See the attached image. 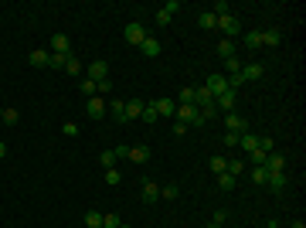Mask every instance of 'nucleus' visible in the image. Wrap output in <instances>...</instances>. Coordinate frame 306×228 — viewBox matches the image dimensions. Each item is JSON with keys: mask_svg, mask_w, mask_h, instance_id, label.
Returning a JSON list of instances; mask_svg holds the SVG:
<instances>
[{"mask_svg": "<svg viewBox=\"0 0 306 228\" xmlns=\"http://www.w3.org/2000/svg\"><path fill=\"white\" fill-rule=\"evenodd\" d=\"M174 116H177V123H184V126H187V123H191V126H204L201 123V109H197L194 103L177 106V113H174Z\"/></svg>", "mask_w": 306, "mask_h": 228, "instance_id": "1", "label": "nucleus"}, {"mask_svg": "<svg viewBox=\"0 0 306 228\" xmlns=\"http://www.w3.org/2000/svg\"><path fill=\"white\" fill-rule=\"evenodd\" d=\"M218 31L231 41V38H238L242 35V21H238L235 14H225V17H218Z\"/></svg>", "mask_w": 306, "mask_h": 228, "instance_id": "2", "label": "nucleus"}, {"mask_svg": "<svg viewBox=\"0 0 306 228\" xmlns=\"http://www.w3.org/2000/svg\"><path fill=\"white\" fill-rule=\"evenodd\" d=\"M85 79H92V82H106V79H109V61L95 58L92 65H85Z\"/></svg>", "mask_w": 306, "mask_h": 228, "instance_id": "3", "label": "nucleus"}, {"mask_svg": "<svg viewBox=\"0 0 306 228\" xmlns=\"http://www.w3.org/2000/svg\"><path fill=\"white\" fill-rule=\"evenodd\" d=\"M123 38L129 41V45H143V38H147V27H143L140 21H133V24H126Z\"/></svg>", "mask_w": 306, "mask_h": 228, "instance_id": "4", "label": "nucleus"}, {"mask_svg": "<svg viewBox=\"0 0 306 228\" xmlns=\"http://www.w3.org/2000/svg\"><path fill=\"white\" fill-rule=\"evenodd\" d=\"M265 171H269V174H286V153L272 150L269 157H265Z\"/></svg>", "mask_w": 306, "mask_h": 228, "instance_id": "5", "label": "nucleus"}, {"mask_svg": "<svg viewBox=\"0 0 306 228\" xmlns=\"http://www.w3.org/2000/svg\"><path fill=\"white\" fill-rule=\"evenodd\" d=\"M204 89H208V92H211V95L218 99L221 92H228V79H225V75H208V82H204Z\"/></svg>", "mask_w": 306, "mask_h": 228, "instance_id": "6", "label": "nucleus"}, {"mask_svg": "<svg viewBox=\"0 0 306 228\" xmlns=\"http://www.w3.org/2000/svg\"><path fill=\"white\" fill-rule=\"evenodd\" d=\"M225 123H228V133H238V137L249 133V123H245L238 113H225Z\"/></svg>", "mask_w": 306, "mask_h": 228, "instance_id": "7", "label": "nucleus"}, {"mask_svg": "<svg viewBox=\"0 0 306 228\" xmlns=\"http://www.w3.org/2000/svg\"><path fill=\"white\" fill-rule=\"evenodd\" d=\"M262 72H265V69H262L259 61H249V65H242V72H238V75H242L245 82H259V79H262Z\"/></svg>", "mask_w": 306, "mask_h": 228, "instance_id": "8", "label": "nucleus"}, {"mask_svg": "<svg viewBox=\"0 0 306 228\" xmlns=\"http://www.w3.org/2000/svg\"><path fill=\"white\" fill-rule=\"evenodd\" d=\"M85 113H89V119H102L106 116V103H102L99 95H92L89 103H85Z\"/></svg>", "mask_w": 306, "mask_h": 228, "instance_id": "9", "label": "nucleus"}, {"mask_svg": "<svg viewBox=\"0 0 306 228\" xmlns=\"http://www.w3.org/2000/svg\"><path fill=\"white\" fill-rule=\"evenodd\" d=\"M153 109H157L160 119H170V116L177 113V103H174V99H157V103H153Z\"/></svg>", "mask_w": 306, "mask_h": 228, "instance_id": "10", "label": "nucleus"}, {"mask_svg": "<svg viewBox=\"0 0 306 228\" xmlns=\"http://www.w3.org/2000/svg\"><path fill=\"white\" fill-rule=\"evenodd\" d=\"M215 106L221 109V113H235V92H231V89H228V92H221V95L215 99Z\"/></svg>", "mask_w": 306, "mask_h": 228, "instance_id": "11", "label": "nucleus"}, {"mask_svg": "<svg viewBox=\"0 0 306 228\" xmlns=\"http://www.w3.org/2000/svg\"><path fill=\"white\" fill-rule=\"evenodd\" d=\"M51 55H72V45H68L65 35H55V38H51Z\"/></svg>", "mask_w": 306, "mask_h": 228, "instance_id": "12", "label": "nucleus"}, {"mask_svg": "<svg viewBox=\"0 0 306 228\" xmlns=\"http://www.w3.org/2000/svg\"><path fill=\"white\" fill-rule=\"evenodd\" d=\"M242 45H245V51H259L262 48V31H245Z\"/></svg>", "mask_w": 306, "mask_h": 228, "instance_id": "13", "label": "nucleus"}, {"mask_svg": "<svg viewBox=\"0 0 306 228\" xmlns=\"http://www.w3.org/2000/svg\"><path fill=\"white\" fill-rule=\"evenodd\" d=\"M143 201H147V205L160 201V184L157 181H143Z\"/></svg>", "mask_w": 306, "mask_h": 228, "instance_id": "14", "label": "nucleus"}, {"mask_svg": "<svg viewBox=\"0 0 306 228\" xmlns=\"http://www.w3.org/2000/svg\"><path fill=\"white\" fill-rule=\"evenodd\" d=\"M140 51H143V55H147V58H157L160 55V38H143V45H140Z\"/></svg>", "mask_w": 306, "mask_h": 228, "instance_id": "15", "label": "nucleus"}, {"mask_svg": "<svg viewBox=\"0 0 306 228\" xmlns=\"http://www.w3.org/2000/svg\"><path fill=\"white\" fill-rule=\"evenodd\" d=\"M106 113H113V119H116V123H126V103H123V99H113Z\"/></svg>", "mask_w": 306, "mask_h": 228, "instance_id": "16", "label": "nucleus"}, {"mask_svg": "<svg viewBox=\"0 0 306 228\" xmlns=\"http://www.w3.org/2000/svg\"><path fill=\"white\" fill-rule=\"evenodd\" d=\"M126 157L133 160V164H147L150 160V147H129L126 150Z\"/></svg>", "mask_w": 306, "mask_h": 228, "instance_id": "17", "label": "nucleus"}, {"mask_svg": "<svg viewBox=\"0 0 306 228\" xmlns=\"http://www.w3.org/2000/svg\"><path fill=\"white\" fill-rule=\"evenodd\" d=\"M283 45V35L272 27V31H262V48H279Z\"/></svg>", "mask_w": 306, "mask_h": 228, "instance_id": "18", "label": "nucleus"}, {"mask_svg": "<svg viewBox=\"0 0 306 228\" xmlns=\"http://www.w3.org/2000/svg\"><path fill=\"white\" fill-rule=\"evenodd\" d=\"M218 58H221V61H228V58H235V41H228V38H221V41H218Z\"/></svg>", "mask_w": 306, "mask_h": 228, "instance_id": "19", "label": "nucleus"}, {"mask_svg": "<svg viewBox=\"0 0 306 228\" xmlns=\"http://www.w3.org/2000/svg\"><path fill=\"white\" fill-rule=\"evenodd\" d=\"M265 187H269L272 194H279L286 187V174H269V177H265Z\"/></svg>", "mask_w": 306, "mask_h": 228, "instance_id": "20", "label": "nucleus"}, {"mask_svg": "<svg viewBox=\"0 0 306 228\" xmlns=\"http://www.w3.org/2000/svg\"><path fill=\"white\" fill-rule=\"evenodd\" d=\"M211 103H215V95L204 89V85L201 89H194V106H197V109H201V106H211Z\"/></svg>", "mask_w": 306, "mask_h": 228, "instance_id": "21", "label": "nucleus"}, {"mask_svg": "<svg viewBox=\"0 0 306 228\" xmlns=\"http://www.w3.org/2000/svg\"><path fill=\"white\" fill-rule=\"evenodd\" d=\"M0 123H4V126H17V123H21V113H17L14 106H7V109L0 113Z\"/></svg>", "mask_w": 306, "mask_h": 228, "instance_id": "22", "label": "nucleus"}, {"mask_svg": "<svg viewBox=\"0 0 306 228\" xmlns=\"http://www.w3.org/2000/svg\"><path fill=\"white\" fill-rule=\"evenodd\" d=\"M197 24H201L204 31H215V27H218V17L211 11H201V14H197Z\"/></svg>", "mask_w": 306, "mask_h": 228, "instance_id": "23", "label": "nucleus"}, {"mask_svg": "<svg viewBox=\"0 0 306 228\" xmlns=\"http://www.w3.org/2000/svg\"><path fill=\"white\" fill-rule=\"evenodd\" d=\"M143 106H147V103H140V99L126 103V123H129V119H140V116H143Z\"/></svg>", "mask_w": 306, "mask_h": 228, "instance_id": "24", "label": "nucleus"}, {"mask_svg": "<svg viewBox=\"0 0 306 228\" xmlns=\"http://www.w3.org/2000/svg\"><path fill=\"white\" fill-rule=\"evenodd\" d=\"M48 55H51V51H45V48L31 51V65H34V69H48Z\"/></svg>", "mask_w": 306, "mask_h": 228, "instance_id": "25", "label": "nucleus"}, {"mask_svg": "<svg viewBox=\"0 0 306 228\" xmlns=\"http://www.w3.org/2000/svg\"><path fill=\"white\" fill-rule=\"evenodd\" d=\"M238 147H245L252 153V150H259V137H255V133H242V137H238Z\"/></svg>", "mask_w": 306, "mask_h": 228, "instance_id": "26", "label": "nucleus"}, {"mask_svg": "<svg viewBox=\"0 0 306 228\" xmlns=\"http://www.w3.org/2000/svg\"><path fill=\"white\" fill-rule=\"evenodd\" d=\"M82 69H85V65H82L75 55H68V58H65V72H68V75H82Z\"/></svg>", "mask_w": 306, "mask_h": 228, "instance_id": "27", "label": "nucleus"}, {"mask_svg": "<svg viewBox=\"0 0 306 228\" xmlns=\"http://www.w3.org/2000/svg\"><path fill=\"white\" fill-rule=\"evenodd\" d=\"M177 194H181V187H177V184H163V187H160V198H163V201H174Z\"/></svg>", "mask_w": 306, "mask_h": 228, "instance_id": "28", "label": "nucleus"}, {"mask_svg": "<svg viewBox=\"0 0 306 228\" xmlns=\"http://www.w3.org/2000/svg\"><path fill=\"white\" fill-rule=\"evenodd\" d=\"M249 177H252V184H265L269 171H265V167H252V171H249Z\"/></svg>", "mask_w": 306, "mask_h": 228, "instance_id": "29", "label": "nucleus"}, {"mask_svg": "<svg viewBox=\"0 0 306 228\" xmlns=\"http://www.w3.org/2000/svg\"><path fill=\"white\" fill-rule=\"evenodd\" d=\"M140 119H143V123H157L160 116H157V109H153V103H147L143 106V116H140Z\"/></svg>", "mask_w": 306, "mask_h": 228, "instance_id": "30", "label": "nucleus"}, {"mask_svg": "<svg viewBox=\"0 0 306 228\" xmlns=\"http://www.w3.org/2000/svg\"><path fill=\"white\" fill-rule=\"evenodd\" d=\"M211 171H215V174H225L228 171V160L221 157V153H218V157H211Z\"/></svg>", "mask_w": 306, "mask_h": 228, "instance_id": "31", "label": "nucleus"}, {"mask_svg": "<svg viewBox=\"0 0 306 228\" xmlns=\"http://www.w3.org/2000/svg\"><path fill=\"white\" fill-rule=\"evenodd\" d=\"M218 187H221V191H231V187H235V177H231V174H218Z\"/></svg>", "mask_w": 306, "mask_h": 228, "instance_id": "32", "label": "nucleus"}, {"mask_svg": "<svg viewBox=\"0 0 306 228\" xmlns=\"http://www.w3.org/2000/svg\"><path fill=\"white\" fill-rule=\"evenodd\" d=\"M245 171V160H228V171L225 174H231V177H238V174Z\"/></svg>", "mask_w": 306, "mask_h": 228, "instance_id": "33", "label": "nucleus"}, {"mask_svg": "<svg viewBox=\"0 0 306 228\" xmlns=\"http://www.w3.org/2000/svg\"><path fill=\"white\" fill-rule=\"evenodd\" d=\"M102 167H106V171H109V167H116V160H119V157H116V150H106V153H102Z\"/></svg>", "mask_w": 306, "mask_h": 228, "instance_id": "34", "label": "nucleus"}, {"mask_svg": "<svg viewBox=\"0 0 306 228\" xmlns=\"http://www.w3.org/2000/svg\"><path fill=\"white\" fill-rule=\"evenodd\" d=\"M225 72H228V75H238V72H242V58H228Z\"/></svg>", "mask_w": 306, "mask_h": 228, "instance_id": "35", "label": "nucleus"}, {"mask_svg": "<svg viewBox=\"0 0 306 228\" xmlns=\"http://www.w3.org/2000/svg\"><path fill=\"white\" fill-rule=\"evenodd\" d=\"M211 14H215V17H225V14H231V4H228V0H218Z\"/></svg>", "mask_w": 306, "mask_h": 228, "instance_id": "36", "label": "nucleus"}, {"mask_svg": "<svg viewBox=\"0 0 306 228\" xmlns=\"http://www.w3.org/2000/svg\"><path fill=\"white\" fill-rule=\"evenodd\" d=\"M218 116V106L211 103V106H201V123H208V119H215Z\"/></svg>", "mask_w": 306, "mask_h": 228, "instance_id": "37", "label": "nucleus"}, {"mask_svg": "<svg viewBox=\"0 0 306 228\" xmlns=\"http://www.w3.org/2000/svg\"><path fill=\"white\" fill-rule=\"evenodd\" d=\"M119 181H123V174L116 171V167H109V171H106V184H109V187H116Z\"/></svg>", "mask_w": 306, "mask_h": 228, "instance_id": "38", "label": "nucleus"}, {"mask_svg": "<svg viewBox=\"0 0 306 228\" xmlns=\"http://www.w3.org/2000/svg\"><path fill=\"white\" fill-rule=\"evenodd\" d=\"M85 225H89V228H99L102 225V215H99V211H85Z\"/></svg>", "mask_w": 306, "mask_h": 228, "instance_id": "39", "label": "nucleus"}, {"mask_svg": "<svg viewBox=\"0 0 306 228\" xmlns=\"http://www.w3.org/2000/svg\"><path fill=\"white\" fill-rule=\"evenodd\" d=\"M65 58L68 55H48V69H65Z\"/></svg>", "mask_w": 306, "mask_h": 228, "instance_id": "40", "label": "nucleus"}, {"mask_svg": "<svg viewBox=\"0 0 306 228\" xmlns=\"http://www.w3.org/2000/svg\"><path fill=\"white\" fill-rule=\"evenodd\" d=\"M123 221H119V215H102V228H119Z\"/></svg>", "mask_w": 306, "mask_h": 228, "instance_id": "41", "label": "nucleus"}, {"mask_svg": "<svg viewBox=\"0 0 306 228\" xmlns=\"http://www.w3.org/2000/svg\"><path fill=\"white\" fill-rule=\"evenodd\" d=\"M113 92V82L106 79V82H95V95H109Z\"/></svg>", "mask_w": 306, "mask_h": 228, "instance_id": "42", "label": "nucleus"}, {"mask_svg": "<svg viewBox=\"0 0 306 228\" xmlns=\"http://www.w3.org/2000/svg\"><path fill=\"white\" fill-rule=\"evenodd\" d=\"M242 85H245V79H242V75H228V89H231V92H238Z\"/></svg>", "mask_w": 306, "mask_h": 228, "instance_id": "43", "label": "nucleus"}, {"mask_svg": "<svg viewBox=\"0 0 306 228\" xmlns=\"http://www.w3.org/2000/svg\"><path fill=\"white\" fill-rule=\"evenodd\" d=\"M61 133H65V137H79V123H72V119H68V123L61 126Z\"/></svg>", "mask_w": 306, "mask_h": 228, "instance_id": "44", "label": "nucleus"}, {"mask_svg": "<svg viewBox=\"0 0 306 228\" xmlns=\"http://www.w3.org/2000/svg\"><path fill=\"white\" fill-rule=\"evenodd\" d=\"M82 92L92 99V95H95V82H92V79H82Z\"/></svg>", "mask_w": 306, "mask_h": 228, "instance_id": "45", "label": "nucleus"}, {"mask_svg": "<svg viewBox=\"0 0 306 228\" xmlns=\"http://www.w3.org/2000/svg\"><path fill=\"white\" fill-rule=\"evenodd\" d=\"M259 150H265V153H272V150H276V143H272V137H262V140H259Z\"/></svg>", "mask_w": 306, "mask_h": 228, "instance_id": "46", "label": "nucleus"}, {"mask_svg": "<svg viewBox=\"0 0 306 228\" xmlns=\"http://www.w3.org/2000/svg\"><path fill=\"white\" fill-rule=\"evenodd\" d=\"M163 11H167V14H170V17H174V14L181 11V0H170V4H163Z\"/></svg>", "mask_w": 306, "mask_h": 228, "instance_id": "47", "label": "nucleus"}, {"mask_svg": "<svg viewBox=\"0 0 306 228\" xmlns=\"http://www.w3.org/2000/svg\"><path fill=\"white\" fill-rule=\"evenodd\" d=\"M170 21H174V17H170V14L167 11H157V24H160V27H167V24Z\"/></svg>", "mask_w": 306, "mask_h": 228, "instance_id": "48", "label": "nucleus"}, {"mask_svg": "<svg viewBox=\"0 0 306 228\" xmlns=\"http://www.w3.org/2000/svg\"><path fill=\"white\" fill-rule=\"evenodd\" d=\"M225 147H238V133H225Z\"/></svg>", "mask_w": 306, "mask_h": 228, "instance_id": "49", "label": "nucleus"}, {"mask_svg": "<svg viewBox=\"0 0 306 228\" xmlns=\"http://www.w3.org/2000/svg\"><path fill=\"white\" fill-rule=\"evenodd\" d=\"M289 228H306V221H303V218H296V221H293Z\"/></svg>", "mask_w": 306, "mask_h": 228, "instance_id": "50", "label": "nucleus"}, {"mask_svg": "<svg viewBox=\"0 0 306 228\" xmlns=\"http://www.w3.org/2000/svg\"><path fill=\"white\" fill-rule=\"evenodd\" d=\"M7 157V143H4V140H0V160Z\"/></svg>", "mask_w": 306, "mask_h": 228, "instance_id": "51", "label": "nucleus"}, {"mask_svg": "<svg viewBox=\"0 0 306 228\" xmlns=\"http://www.w3.org/2000/svg\"><path fill=\"white\" fill-rule=\"evenodd\" d=\"M204 228H221V225H215V221H211V225H204Z\"/></svg>", "mask_w": 306, "mask_h": 228, "instance_id": "52", "label": "nucleus"}, {"mask_svg": "<svg viewBox=\"0 0 306 228\" xmlns=\"http://www.w3.org/2000/svg\"><path fill=\"white\" fill-rule=\"evenodd\" d=\"M269 228H279V225H276V221H272V225H269Z\"/></svg>", "mask_w": 306, "mask_h": 228, "instance_id": "53", "label": "nucleus"}, {"mask_svg": "<svg viewBox=\"0 0 306 228\" xmlns=\"http://www.w3.org/2000/svg\"><path fill=\"white\" fill-rule=\"evenodd\" d=\"M119 228H129V225H119Z\"/></svg>", "mask_w": 306, "mask_h": 228, "instance_id": "54", "label": "nucleus"}, {"mask_svg": "<svg viewBox=\"0 0 306 228\" xmlns=\"http://www.w3.org/2000/svg\"><path fill=\"white\" fill-rule=\"evenodd\" d=\"M99 228H102V225H99Z\"/></svg>", "mask_w": 306, "mask_h": 228, "instance_id": "55", "label": "nucleus"}]
</instances>
